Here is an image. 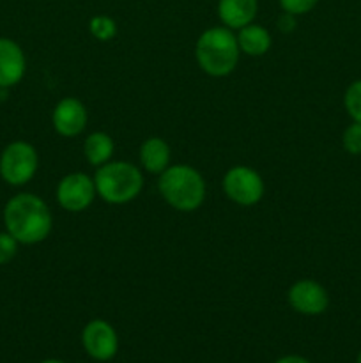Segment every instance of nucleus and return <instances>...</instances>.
I'll return each instance as SVG.
<instances>
[{
    "instance_id": "f257e3e1",
    "label": "nucleus",
    "mask_w": 361,
    "mask_h": 363,
    "mask_svg": "<svg viewBox=\"0 0 361 363\" xmlns=\"http://www.w3.org/2000/svg\"><path fill=\"white\" fill-rule=\"evenodd\" d=\"M4 225L20 245H38L52 233L53 216L39 195L18 194L4 208Z\"/></svg>"
},
{
    "instance_id": "f03ea898",
    "label": "nucleus",
    "mask_w": 361,
    "mask_h": 363,
    "mask_svg": "<svg viewBox=\"0 0 361 363\" xmlns=\"http://www.w3.org/2000/svg\"><path fill=\"white\" fill-rule=\"evenodd\" d=\"M158 190L163 201L180 213L197 211L207 194L204 176L186 163L166 167V170L159 174Z\"/></svg>"
},
{
    "instance_id": "7ed1b4c3",
    "label": "nucleus",
    "mask_w": 361,
    "mask_h": 363,
    "mask_svg": "<svg viewBox=\"0 0 361 363\" xmlns=\"http://www.w3.org/2000/svg\"><path fill=\"white\" fill-rule=\"evenodd\" d=\"M241 50L234 30L222 27H211L202 32L195 45V59L198 67L212 78H223L234 73L239 64Z\"/></svg>"
},
{
    "instance_id": "20e7f679",
    "label": "nucleus",
    "mask_w": 361,
    "mask_h": 363,
    "mask_svg": "<svg viewBox=\"0 0 361 363\" xmlns=\"http://www.w3.org/2000/svg\"><path fill=\"white\" fill-rule=\"evenodd\" d=\"M94 184L101 201L113 206L127 204L144 190V174L134 163L110 160L96 169Z\"/></svg>"
},
{
    "instance_id": "39448f33",
    "label": "nucleus",
    "mask_w": 361,
    "mask_h": 363,
    "mask_svg": "<svg viewBox=\"0 0 361 363\" xmlns=\"http://www.w3.org/2000/svg\"><path fill=\"white\" fill-rule=\"evenodd\" d=\"M39 169V155L32 144L14 140L0 155V177L11 186H23L34 179Z\"/></svg>"
},
{
    "instance_id": "423d86ee",
    "label": "nucleus",
    "mask_w": 361,
    "mask_h": 363,
    "mask_svg": "<svg viewBox=\"0 0 361 363\" xmlns=\"http://www.w3.org/2000/svg\"><path fill=\"white\" fill-rule=\"evenodd\" d=\"M222 188L229 201L243 208L258 204L265 194V184L260 174L246 165L230 167L223 176Z\"/></svg>"
},
{
    "instance_id": "0eeeda50",
    "label": "nucleus",
    "mask_w": 361,
    "mask_h": 363,
    "mask_svg": "<svg viewBox=\"0 0 361 363\" xmlns=\"http://www.w3.org/2000/svg\"><path fill=\"white\" fill-rule=\"evenodd\" d=\"M94 177L84 172H71L57 184V202L69 213H81L92 206L96 199Z\"/></svg>"
},
{
    "instance_id": "6e6552de",
    "label": "nucleus",
    "mask_w": 361,
    "mask_h": 363,
    "mask_svg": "<svg viewBox=\"0 0 361 363\" xmlns=\"http://www.w3.org/2000/svg\"><path fill=\"white\" fill-rule=\"evenodd\" d=\"M287 301L299 314L319 315L328 311L329 294L317 280L301 279L289 287Z\"/></svg>"
},
{
    "instance_id": "1a4fd4ad",
    "label": "nucleus",
    "mask_w": 361,
    "mask_h": 363,
    "mask_svg": "<svg viewBox=\"0 0 361 363\" xmlns=\"http://www.w3.org/2000/svg\"><path fill=\"white\" fill-rule=\"evenodd\" d=\"M81 344L91 358L98 362L112 360L119 350V337L110 323L92 319L81 332Z\"/></svg>"
},
{
    "instance_id": "9d476101",
    "label": "nucleus",
    "mask_w": 361,
    "mask_h": 363,
    "mask_svg": "<svg viewBox=\"0 0 361 363\" xmlns=\"http://www.w3.org/2000/svg\"><path fill=\"white\" fill-rule=\"evenodd\" d=\"M88 121L87 108L78 98L60 99L52 112V124L57 135L64 138H74L81 135Z\"/></svg>"
},
{
    "instance_id": "9b49d317",
    "label": "nucleus",
    "mask_w": 361,
    "mask_h": 363,
    "mask_svg": "<svg viewBox=\"0 0 361 363\" xmlns=\"http://www.w3.org/2000/svg\"><path fill=\"white\" fill-rule=\"evenodd\" d=\"M27 71V59L16 41L0 38V89H9L20 84Z\"/></svg>"
},
{
    "instance_id": "f8f14e48",
    "label": "nucleus",
    "mask_w": 361,
    "mask_h": 363,
    "mask_svg": "<svg viewBox=\"0 0 361 363\" xmlns=\"http://www.w3.org/2000/svg\"><path fill=\"white\" fill-rule=\"evenodd\" d=\"M218 18L230 30H239L253 23L258 11L257 0H218Z\"/></svg>"
},
{
    "instance_id": "ddd939ff",
    "label": "nucleus",
    "mask_w": 361,
    "mask_h": 363,
    "mask_svg": "<svg viewBox=\"0 0 361 363\" xmlns=\"http://www.w3.org/2000/svg\"><path fill=\"white\" fill-rule=\"evenodd\" d=\"M138 160L145 172L159 176L170 165V145L159 137L145 138L138 151Z\"/></svg>"
},
{
    "instance_id": "4468645a",
    "label": "nucleus",
    "mask_w": 361,
    "mask_h": 363,
    "mask_svg": "<svg viewBox=\"0 0 361 363\" xmlns=\"http://www.w3.org/2000/svg\"><path fill=\"white\" fill-rule=\"evenodd\" d=\"M237 45H239L241 53L250 57H262L271 50L273 38L269 30L262 25L250 23L246 27L239 28L236 34Z\"/></svg>"
},
{
    "instance_id": "2eb2a0df",
    "label": "nucleus",
    "mask_w": 361,
    "mask_h": 363,
    "mask_svg": "<svg viewBox=\"0 0 361 363\" xmlns=\"http://www.w3.org/2000/svg\"><path fill=\"white\" fill-rule=\"evenodd\" d=\"M115 144L106 131H94L84 140V156L88 165L101 167L112 160Z\"/></svg>"
},
{
    "instance_id": "dca6fc26",
    "label": "nucleus",
    "mask_w": 361,
    "mask_h": 363,
    "mask_svg": "<svg viewBox=\"0 0 361 363\" xmlns=\"http://www.w3.org/2000/svg\"><path fill=\"white\" fill-rule=\"evenodd\" d=\"M88 32L98 41H110L117 35V23L113 18L106 16V14H98V16H92L91 21H88Z\"/></svg>"
},
{
    "instance_id": "f3484780",
    "label": "nucleus",
    "mask_w": 361,
    "mask_h": 363,
    "mask_svg": "<svg viewBox=\"0 0 361 363\" xmlns=\"http://www.w3.org/2000/svg\"><path fill=\"white\" fill-rule=\"evenodd\" d=\"M343 106L354 123L361 124V80L353 82L343 94Z\"/></svg>"
},
{
    "instance_id": "a211bd4d",
    "label": "nucleus",
    "mask_w": 361,
    "mask_h": 363,
    "mask_svg": "<svg viewBox=\"0 0 361 363\" xmlns=\"http://www.w3.org/2000/svg\"><path fill=\"white\" fill-rule=\"evenodd\" d=\"M342 145L349 155L360 156L361 155V124L354 123L343 130L342 135Z\"/></svg>"
},
{
    "instance_id": "6ab92c4d",
    "label": "nucleus",
    "mask_w": 361,
    "mask_h": 363,
    "mask_svg": "<svg viewBox=\"0 0 361 363\" xmlns=\"http://www.w3.org/2000/svg\"><path fill=\"white\" fill-rule=\"evenodd\" d=\"M18 247H20V243L7 230L0 233V266L7 264L16 257Z\"/></svg>"
},
{
    "instance_id": "aec40b11",
    "label": "nucleus",
    "mask_w": 361,
    "mask_h": 363,
    "mask_svg": "<svg viewBox=\"0 0 361 363\" xmlns=\"http://www.w3.org/2000/svg\"><path fill=\"white\" fill-rule=\"evenodd\" d=\"M278 2L283 13H289L292 16H301V14L310 13L317 6L319 0H278Z\"/></svg>"
},
{
    "instance_id": "412c9836",
    "label": "nucleus",
    "mask_w": 361,
    "mask_h": 363,
    "mask_svg": "<svg viewBox=\"0 0 361 363\" xmlns=\"http://www.w3.org/2000/svg\"><path fill=\"white\" fill-rule=\"evenodd\" d=\"M278 27L282 28V30L290 32L294 27H296V16H292V14L289 13H283L278 20Z\"/></svg>"
},
{
    "instance_id": "4be33fe9",
    "label": "nucleus",
    "mask_w": 361,
    "mask_h": 363,
    "mask_svg": "<svg viewBox=\"0 0 361 363\" xmlns=\"http://www.w3.org/2000/svg\"><path fill=\"white\" fill-rule=\"evenodd\" d=\"M275 363H310V362L303 357H297V354H289V357L280 358V360H276Z\"/></svg>"
},
{
    "instance_id": "5701e85b",
    "label": "nucleus",
    "mask_w": 361,
    "mask_h": 363,
    "mask_svg": "<svg viewBox=\"0 0 361 363\" xmlns=\"http://www.w3.org/2000/svg\"><path fill=\"white\" fill-rule=\"evenodd\" d=\"M41 363H64V362H60V360H45V362H41Z\"/></svg>"
},
{
    "instance_id": "b1692460",
    "label": "nucleus",
    "mask_w": 361,
    "mask_h": 363,
    "mask_svg": "<svg viewBox=\"0 0 361 363\" xmlns=\"http://www.w3.org/2000/svg\"><path fill=\"white\" fill-rule=\"evenodd\" d=\"M357 363H361V351H360V354H357Z\"/></svg>"
}]
</instances>
